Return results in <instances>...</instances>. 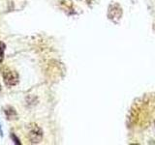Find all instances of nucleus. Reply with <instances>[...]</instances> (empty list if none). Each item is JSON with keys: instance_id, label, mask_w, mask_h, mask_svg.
<instances>
[{"instance_id": "obj_1", "label": "nucleus", "mask_w": 155, "mask_h": 145, "mask_svg": "<svg viewBox=\"0 0 155 145\" xmlns=\"http://www.w3.org/2000/svg\"><path fill=\"white\" fill-rule=\"evenodd\" d=\"M123 16V10L121 5L117 2H111L108 7V12H107V17L111 22L118 24L120 19Z\"/></svg>"}, {"instance_id": "obj_6", "label": "nucleus", "mask_w": 155, "mask_h": 145, "mask_svg": "<svg viewBox=\"0 0 155 145\" xmlns=\"http://www.w3.org/2000/svg\"><path fill=\"white\" fill-rule=\"evenodd\" d=\"M10 138H11V140L14 142V144H16V145H21V139H19L16 134L15 133H10Z\"/></svg>"}, {"instance_id": "obj_7", "label": "nucleus", "mask_w": 155, "mask_h": 145, "mask_svg": "<svg viewBox=\"0 0 155 145\" xmlns=\"http://www.w3.org/2000/svg\"><path fill=\"white\" fill-rule=\"evenodd\" d=\"M4 137V133H3V129H2V125L0 123V137Z\"/></svg>"}, {"instance_id": "obj_8", "label": "nucleus", "mask_w": 155, "mask_h": 145, "mask_svg": "<svg viewBox=\"0 0 155 145\" xmlns=\"http://www.w3.org/2000/svg\"><path fill=\"white\" fill-rule=\"evenodd\" d=\"M1 89H2V88H1V85H0V91H1Z\"/></svg>"}, {"instance_id": "obj_2", "label": "nucleus", "mask_w": 155, "mask_h": 145, "mask_svg": "<svg viewBox=\"0 0 155 145\" xmlns=\"http://www.w3.org/2000/svg\"><path fill=\"white\" fill-rule=\"evenodd\" d=\"M43 130L35 123L28 126V139L32 144H38L43 139Z\"/></svg>"}, {"instance_id": "obj_5", "label": "nucleus", "mask_w": 155, "mask_h": 145, "mask_svg": "<svg viewBox=\"0 0 155 145\" xmlns=\"http://www.w3.org/2000/svg\"><path fill=\"white\" fill-rule=\"evenodd\" d=\"M5 50H6V45H5V43H3L2 41H0V64H1L4 60Z\"/></svg>"}, {"instance_id": "obj_4", "label": "nucleus", "mask_w": 155, "mask_h": 145, "mask_svg": "<svg viewBox=\"0 0 155 145\" xmlns=\"http://www.w3.org/2000/svg\"><path fill=\"white\" fill-rule=\"evenodd\" d=\"M3 113L5 114V117L7 120H18V115L16 108L12 105H5L3 108Z\"/></svg>"}, {"instance_id": "obj_3", "label": "nucleus", "mask_w": 155, "mask_h": 145, "mask_svg": "<svg viewBox=\"0 0 155 145\" xmlns=\"http://www.w3.org/2000/svg\"><path fill=\"white\" fill-rule=\"evenodd\" d=\"M2 76H3V81L8 87H13L16 86L18 81H19V76L18 74L16 71H12L9 69H5L2 72Z\"/></svg>"}]
</instances>
